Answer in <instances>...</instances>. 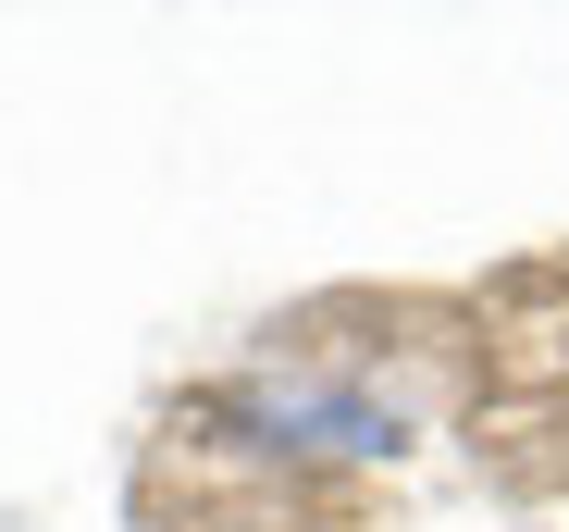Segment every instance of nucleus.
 I'll return each mask as SVG.
<instances>
[{
	"label": "nucleus",
	"instance_id": "obj_1",
	"mask_svg": "<svg viewBox=\"0 0 569 532\" xmlns=\"http://www.w3.org/2000/svg\"><path fill=\"white\" fill-rule=\"evenodd\" d=\"M236 421L260 446H335V459H397L409 446L397 409H371L359 384H260V397H236Z\"/></svg>",
	"mask_w": 569,
	"mask_h": 532
}]
</instances>
